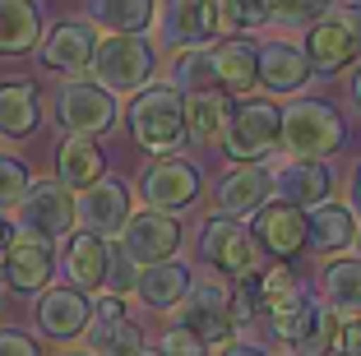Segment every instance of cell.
Listing matches in <instances>:
<instances>
[{
	"label": "cell",
	"instance_id": "9a60e30c",
	"mask_svg": "<svg viewBox=\"0 0 361 356\" xmlns=\"http://www.w3.org/2000/svg\"><path fill=\"white\" fill-rule=\"evenodd\" d=\"M250 241L274 259H292L306 245V218L292 204H259L250 222Z\"/></svg>",
	"mask_w": 361,
	"mask_h": 356
},
{
	"label": "cell",
	"instance_id": "83f0119b",
	"mask_svg": "<svg viewBox=\"0 0 361 356\" xmlns=\"http://www.w3.org/2000/svg\"><path fill=\"white\" fill-rule=\"evenodd\" d=\"M102 148L93 144L88 135H70L61 144V153H56V176H61V185H75V190H84V185H93L97 176H102Z\"/></svg>",
	"mask_w": 361,
	"mask_h": 356
},
{
	"label": "cell",
	"instance_id": "e0dca14e",
	"mask_svg": "<svg viewBox=\"0 0 361 356\" xmlns=\"http://www.w3.org/2000/svg\"><path fill=\"white\" fill-rule=\"evenodd\" d=\"M274 190L283 195V204H292V209H315V204H329L334 171L324 167V162L297 157V162H287V167L274 176Z\"/></svg>",
	"mask_w": 361,
	"mask_h": 356
},
{
	"label": "cell",
	"instance_id": "2e32d148",
	"mask_svg": "<svg viewBox=\"0 0 361 356\" xmlns=\"http://www.w3.org/2000/svg\"><path fill=\"white\" fill-rule=\"evenodd\" d=\"M88 319H93V305H88V296L79 287H51L37 301V329L51 343H75L88 329Z\"/></svg>",
	"mask_w": 361,
	"mask_h": 356
},
{
	"label": "cell",
	"instance_id": "5bb4252c",
	"mask_svg": "<svg viewBox=\"0 0 361 356\" xmlns=\"http://www.w3.org/2000/svg\"><path fill=\"white\" fill-rule=\"evenodd\" d=\"M144 204L158 213H176L185 209V204L200 200V171L190 167V162H176V157H162V162H153L149 171H144Z\"/></svg>",
	"mask_w": 361,
	"mask_h": 356
},
{
	"label": "cell",
	"instance_id": "b9f144b4",
	"mask_svg": "<svg viewBox=\"0 0 361 356\" xmlns=\"http://www.w3.org/2000/svg\"><path fill=\"white\" fill-rule=\"evenodd\" d=\"M93 319H130L126 296H102V301L93 305Z\"/></svg>",
	"mask_w": 361,
	"mask_h": 356
},
{
	"label": "cell",
	"instance_id": "4fadbf2b",
	"mask_svg": "<svg viewBox=\"0 0 361 356\" xmlns=\"http://www.w3.org/2000/svg\"><path fill=\"white\" fill-rule=\"evenodd\" d=\"M93 47H97L93 23H84V19H65V23H56V28L42 37V51H37V56H42L47 70L79 79V74L93 65Z\"/></svg>",
	"mask_w": 361,
	"mask_h": 356
},
{
	"label": "cell",
	"instance_id": "f5cc1de1",
	"mask_svg": "<svg viewBox=\"0 0 361 356\" xmlns=\"http://www.w3.org/2000/svg\"><path fill=\"white\" fill-rule=\"evenodd\" d=\"M0 296H5V287H0Z\"/></svg>",
	"mask_w": 361,
	"mask_h": 356
},
{
	"label": "cell",
	"instance_id": "484cf974",
	"mask_svg": "<svg viewBox=\"0 0 361 356\" xmlns=\"http://www.w3.org/2000/svg\"><path fill=\"white\" fill-rule=\"evenodd\" d=\"M37 121H42L37 84H0V135L23 139L37 130Z\"/></svg>",
	"mask_w": 361,
	"mask_h": 356
},
{
	"label": "cell",
	"instance_id": "44dd1931",
	"mask_svg": "<svg viewBox=\"0 0 361 356\" xmlns=\"http://www.w3.org/2000/svg\"><path fill=\"white\" fill-rule=\"evenodd\" d=\"M227 121H232V93H223V88H204L185 102V135L200 148L223 144Z\"/></svg>",
	"mask_w": 361,
	"mask_h": 356
},
{
	"label": "cell",
	"instance_id": "ee69618b",
	"mask_svg": "<svg viewBox=\"0 0 361 356\" xmlns=\"http://www.w3.org/2000/svg\"><path fill=\"white\" fill-rule=\"evenodd\" d=\"M348 209H357L361 213V162H357V167H352V180H348Z\"/></svg>",
	"mask_w": 361,
	"mask_h": 356
},
{
	"label": "cell",
	"instance_id": "836d02e7",
	"mask_svg": "<svg viewBox=\"0 0 361 356\" xmlns=\"http://www.w3.org/2000/svg\"><path fill=\"white\" fill-rule=\"evenodd\" d=\"M334 0H269V19L278 28H310L315 19L329 14Z\"/></svg>",
	"mask_w": 361,
	"mask_h": 356
},
{
	"label": "cell",
	"instance_id": "7402d4cb",
	"mask_svg": "<svg viewBox=\"0 0 361 356\" xmlns=\"http://www.w3.org/2000/svg\"><path fill=\"white\" fill-rule=\"evenodd\" d=\"M106 254H111V245H106V236H93V231H79V236H70L65 241V273H70V283L79 287V292H97L106 278Z\"/></svg>",
	"mask_w": 361,
	"mask_h": 356
},
{
	"label": "cell",
	"instance_id": "603a6c76",
	"mask_svg": "<svg viewBox=\"0 0 361 356\" xmlns=\"http://www.w3.org/2000/svg\"><path fill=\"white\" fill-rule=\"evenodd\" d=\"M190 269L185 264H171V259H162V264H149V269L139 273V283H135V292H139V301L149 305V310H176L180 301H185V292H190Z\"/></svg>",
	"mask_w": 361,
	"mask_h": 356
},
{
	"label": "cell",
	"instance_id": "d4e9b609",
	"mask_svg": "<svg viewBox=\"0 0 361 356\" xmlns=\"http://www.w3.org/2000/svg\"><path fill=\"white\" fill-rule=\"evenodd\" d=\"M42 37V14L32 0H0V56H23Z\"/></svg>",
	"mask_w": 361,
	"mask_h": 356
},
{
	"label": "cell",
	"instance_id": "4316f807",
	"mask_svg": "<svg viewBox=\"0 0 361 356\" xmlns=\"http://www.w3.org/2000/svg\"><path fill=\"white\" fill-rule=\"evenodd\" d=\"M352 236H357V218L343 204H315V213L306 218V245L319 254L352 245Z\"/></svg>",
	"mask_w": 361,
	"mask_h": 356
},
{
	"label": "cell",
	"instance_id": "7bdbcfd3",
	"mask_svg": "<svg viewBox=\"0 0 361 356\" xmlns=\"http://www.w3.org/2000/svg\"><path fill=\"white\" fill-rule=\"evenodd\" d=\"M338 347H343V356H361V319H357V324H348V329H343Z\"/></svg>",
	"mask_w": 361,
	"mask_h": 356
},
{
	"label": "cell",
	"instance_id": "8d00e7d4",
	"mask_svg": "<svg viewBox=\"0 0 361 356\" xmlns=\"http://www.w3.org/2000/svg\"><path fill=\"white\" fill-rule=\"evenodd\" d=\"M338 314L329 310V305H319L315 310V324H310V333L297 343V356H329L334 347H338Z\"/></svg>",
	"mask_w": 361,
	"mask_h": 356
},
{
	"label": "cell",
	"instance_id": "8992f818",
	"mask_svg": "<svg viewBox=\"0 0 361 356\" xmlns=\"http://www.w3.org/2000/svg\"><path fill=\"white\" fill-rule=\"evenodd\" d=\"M200 259L209 269L227 273V278H255L259 269V245L250 241V231L232 218H209L200 231Z\"/></svg>",
	"mask_w": 361,
	"mask_h": 356
},
{
	"label": "cell",
	"instance_id": "4dcf8cb0",
	"mask_svg": "<svg viewBox=\"0 0 361 356\" xmlns=\"http://www.w3.org/2000/svg\"><path fill=\"white\" fill-rule=\"evenodd\" d=\"M315 310H319V301L301 287L297 296H287L283 305H274L269 310V329H274V338H283V343H292L297 347L301 338L310 333V324H315Z\"/></svg>",
	"mask_w": 361,
	"mask_h": 356
},
{
	"label": "cell",
	"instance_id": "30bf717a",
	"mask_svg": "<svg viewBox=\"0 0 361 356\" xmlns=\"http://www.w3.org/2000/svg\"><path fill=\"white\" fill-rule=\"evenodd\" d=\"M116 236H121V250L135 264H162L180 250V222L171 213H158V209L130 213Z\"/></svg>",
	"mask_w": 361,
	"mask_h": 356
},
{
	"label": "cell",
	"instance_id": "52a82bcc",
	"mask_svg": "<svg viewBox=\"0 0 361 356\" xmlns=\"http://www.w3.org/2000/svg\"><path fill=\"white\" fill-rule=\"evenodd\" d=\"M176 324L190 329L204 343H227L236 333L232 329V292H227L218 278H204V283H190L185 301L176 305Z\"/></svg>",
	"mask_w": 361,
	"mask_h": 356
},
{
	"label": "cell",
	"instance_id": "8fae6325",
	"mask_svg": "<svg viewBox=\"0 0 361 356\" xmlns=\"http://www.w3.org/2000/svg\"><path fill=\"white\" fill-rule=\"evenodd\" d=\"M130 218V190L116 176H97L75 195V222L93 236H116Z\"/></svg>",
	"mask_w": 361,
	"mask_h": 356
},
{
	"label": "cell",
	"instance_id": "f6af8a7d",
	"mask_svg": "<svg viewBox=\"0 0 361 356\" xmlns=\"http://www.w3.org/2000/svg\"><path fill=\"white\" fill-rule=\"evenodd\" d=\"M348 19V28H352V37H357V47H361V0H352V10L343 14Z\"/></svg>",
	"mask_w": 361,
	"mask_h": 356
},
{
	"label": "cell",
	"instance_id": "d6986e66",
	"mask_svg": "<svg viewBox=\"0 0 361 356\" xmlns=\"http://www.w3.org/2000/svg\"><path fill=\"white\" fill-rule=\"evenodd\" d=\"M269 190H274V176H269L264 167H255V162H245V167L227 171V176L218 180L213 200H218L223 218H245V213H255L259 204L269 200Z\"/></svg>",
	"mask_w": 361,
	"mask_h": 356
},
{
	"label": "cell",
	"instance_id": "3957f363",
	"mask_svg": "<svg viewBox=\"0 0 361 356\" xmlns=\"http://www.w3.org/2000/svg\"><path fill=\"white\" fill-rule=\"evenodd\" d=\"M88 70L97 74V84L106 93H139L149 88L153 79V47L139 37V32H111L93 47V65Z\"/></svg>",
	"mask_w": 361,
	"mask_h": 356
},
{
	"label": "cell",
	"instance_id": "ba28073f",
	"mask_svg": "<svg viewBox=\"0 0 361 356\" xmlns=\"http://www.w3.org/2000/svg\"><path fill=\"white\" fill-rule=\"evenodd\" d=\"M56 121H61L70 135H102V130L116 125V97L106 93L102 84H88V79H70L56 93Z\"/></svg>",
	"mask_w": 361,
	"mask_h": 356
},
{
	"label": "cell",
	"instance_id": "ffe728a7",
	"mask_svg": "<svg viewBox=\"0 0 361 356\" xmlns=\"http://www.w3.org/2000/svg\"><path fill=\"white\" fill-rule=\"evenodd\" d=\"M259 84L269 93H301L310 84V61L292 42H264L259 47Z\"/></svg>",
	"mask_w": 361,
	"mask_h": 356
},
{
	"label": "cell",
	"instance_id": "e575fe53",
	"mask_svg": "<svg viewBox=\"0 0 361 356\" xmlns=\"http://www.w3.org/2000/svg\"><path fill=\"white\" fill-rule=\"evenodd\" d=\"M213 5H218V28L250 32L269 23V0H213Z\"/></svg>",
	"mask_w": 361,
	"mask_h": 356
},
{
	"label": "cell",
	"instance_id": "5b68a950",
	"mask_svg": "<svg viewBox=\"0 0 361 356\" xmlns=\"http://www.w3.org/2000/svg\"><path fill=\"white\" fill-rule=\"evenodd\" d=\"M278 130H283V111L274 102H245L241 111L232 106L223 148L232 162H259L278 148Z\"/></svg>",
	"mask_w": 361,
	"mask_h": 356
},
{
	"label": "cell",
	"instance_id": "ab89813d",
	"mask_svg": "<svg viewBox=\"0 0 361 356\" xmlns=\"http://www.w3.org/2000/svg\"><path fill=\"white\" fill-rule=\"evenodd\" d=\"M162 356H209V343H204V338H195L190 329H167V333H162V347H158Z\"/></svg>",
	"mask_w": 361,
	"mask_h": 356
},
{
	"label": "cell",
	"instance_id": "277c9868",
	"mask_svg": "<svg viewBox=\"0 0 361 356\" xmlns=\"http://www.w3.org/2000/svg\"><path fill=\"white\" fill-rule=\"evenodd\" d=\"M14 227L32 241H65L75 227V195L61 180H28L23 200L14 204Z\"/></svg>",
	"mask_w": 361,
	"mask_h": 356
},
{
	"label": "cell",
	"instance_id": "f1b7e54d",
	"mask_svg": "<svg viewBox=\"0 0 361 356\" xmlns=\"http://www.w3.org/2000/svg\"><path fill=\"white\" fill-rule=\"evenodd\" d=\"M319 287H324V305L334 314H361V259H334L319 273Z\"/></svg>",
	"mask_w": 361,
	"mask_h": 356
},
{
	"label": "cell",
	"instance_id": "f546056e",
	"mask_svg": "<svg viewBox=\"0 0 361 356\" xmlns=\"http://www.w3.org/2000/svg\"><path fill=\"white\" fill-rule=\"evenodd\" d=\"M153 0H88V19L106 32H144L153 23Z\"/></svg>",
	"mask_w": 361,
	"mask_h": 356
},
{
	"label": "cell",
	"instance_id": "816d5d0a",
	"mask_svg": "<svg viewBox=\"0 0 361 356\" xmlns=\"http://www.w3.org/2000/svg\"><path fill=\"white\" fill-rule=\"evenodd\" d=\"M65 356H88V352H65Z\"/></svg>",
	"mask_w": 361,
	"mask_h": 356
},
{
	"label": "cell",
	"instance_id": "7c38bea8",
	"mask_svg": "<svg viewBox=\"0 0 361 356\" xmlns=\"http://www.w3.org/2000/svg\"><path fill=\"white\" fill-rule=\"evenodd\" d=\"M301 51H306V61H310V74H324V79H329V74L348 70L361 47H357V37H352L343 14H324V19H315L306 28V47H301Z\"/></svg>",
	"mask_w": 361,
	"mask_h": 356
},
{
	"label": "cell",
	"instance_id": "f907efd6",
	"mask_svg": "<svg viewBox=\"0 0 361 356\" xmlns=\"http://www.w3.org/2000/svg\"><path fill=\"white\" fill-rule=\"evenodd\" d=\"M352 241H357V259H361V227H357V236H352Z\"/></svg>",
	"mask_w": 361,
	"mask_h": 356
},
{
	"label": "cell",
	"instance_id": "1f68e13d",
	"mask_svg": "<svg viewBox=\"0 0 361 356\" xmlns=\"http://www.w3.org/2000/svg\"><path fill=\"white\" fill-rule=\"evenodd\" d=\"M218 84V74H213V51L209 47H185V51L171 61V88L176 93H204V88Z\"/></svg>",
	"mask_w": 361,
	"mask_h": 356
},
{
	"label": "cell",
	"instance_id": "d590c367",
	"mask_svg": "<svg viewBox=\"0 0 361 356\" xmlns=\"http://www.w3.org/2000/svg\"><path fill=\"white\" fill-rule=\"evenodd\" d=\"M297 292H301L297 273L287 269V264H278V269H269L264 278H259V287H255V292H250V296H255V301H259V310L269 314V310H274V305H283L287 296H297Z\"/></svg>",
	"mask_w": 361,
	"mask_h": 356
},
{
	"label": "cell",
	"instance_id": "ac0fdd59",
	"mask_svg": "<svg viewBox=\"0 0 361 356\" xmlns=\"http://www.w3.org/2000/svg\"><path fill=\"white\" fill-rule=\"evenodd\" d=\"M56 273V254L47 241H32V236H19L14 245H5V283L14 292H42Z\"/></svg>",
	"mask_w": 361,
	"mask_h": 356
},
{
	"label": "cell",
	"instance_id": "7dc6e473",
	"mask_svg": "<svg viewBox=\"0 0 361 356\" xmlns=\"http://www.w3.org/2000/svg\"><path fill=\"white\" fill-rule=\"evenodd\" d=\"M10 236H14V222H5V218H0V250L10 245Z\"/></svg>",
	"mask_w": 361,
	"mask_h": 356
},
{
	"label": "cell",
	"instance_id": "681fc988",
	"mask_svg": "<svg viewBox=\"0 0 361 356\" xmlns=\"http://www.w3.org/2000/svg\"><path fill=\"white\" fill-rule=\"evenodd\" d=\"M126 356H162L158 347H135V352H126Z\"/></svg>",
	"mask_w": 361,
	"mask_h": 356
},
{
	"label": "cell",
	"instance_id": "6da1fadb",
	"mask_svg": "<svg viewBox=\"0 0 361 356\" xmlns=\"http://www.w3.org/2000/svg\"><path fill=\"white\" fill-rule=\"evenodd\" d=\"M130 135H135V144L144 153L171 157L180 148V139H185V97L171 84L139 88L135 102H130Z\"/></svg>",
	"mask_w": 361,
	"mask_h": 356
},
{
	"label": "cell",
	"instance_id": "f35d334b",
	"mask_svg": "<svg viewBox=\"0 0 361 356\" xmlns=\"http://www.w3.org/2000/svg\"><path fill=\"white\" fill-rule=\"evenodd\" d=\"M135 283H139V264L130 259L126 250H111V254H106L102 287H111V296H130V292H135Z\"/></svg>",
	"mask_w": 361,
	"mask_h": 356
},
{
	"label": "cell",
	"instance_id": "d6a6232c",
	"mask_svg": "<svg viewBox=\"0 0 361 356\" xmlns=\"http://www.w3.org/2000/svg\"><path fill=\"white\" fill-rule=\"evenodd\" d=\"M88 324H93V329H84L88 356H126L135 347H144V338H139V329L130 319H88Z\"/></svg>",
	"mask_w": 361,
	"mask_h": 356
},
{
	"label": "cell",
	"instance_id": "60d3db41",
	"mask_svg": "<svg viewBox=\"0 0 361 356\" xmlns=\"http://www.w3.org/2000/svg\"><path fill=\"white\" fill-rule=\"evenodd\" d=\"M0 356H37V343L19 329H0Z\"/></svg>",
	"mask_w": 361,
	"mask_h": 356
},
{
	"label": "cell",
	"instance_id": "7a4b0ae2",
	"mask_svg": "<svg viewBox=\"0 0 361 356\" xmlns=\"http://www.w3.org/2000/svg\"><path fill=\"white\" fill-rule=\"evenodd\" d=\"M278 139H283V148L292 157H310V162H319V157H329L334 148H343L348 125H343V116L334 111L329 102H310V97H301V102H292L283 111V130H278Z\"/></svg>",
	"mask_w": 361,
	"mask_h": 356
},
{
	"label": "cell",
	"instance_id": "74e56055",
	"mask_svg": "<svg viewBox=\"0 0 361 356\" xmlns=\"http://www.w3.org/2000/svg\"><path fill=\"white\" fill-rule=\"evenodd\" d=\"M28 167H23L19 157L0 153V209H14V204L23 200V190H28Z\"/></svg>",
	"mask_w": 361,
	"mask_h": 356
},
{
	"label": "cell",
	"instance_id": "c3c4849f",
	"mask_svg": "<svg viewBox=\"0 0 361 356\" xmlns=\"http://www.w3.org/2000/svg\"><path fill=\"white\" fill-rule=\"evenodd\" d=\"M352 97H357V106H361V65H357V74H352Z\"/></svg>",
	"mask_w": 361,
	"mask_h": 356
},
{
	"label": "cell",
	"instance_id": "bcb514c9",
	"mask_svg": "<svg viewBox=\"0 0 361 356\" xmlns=\"http://www.w3.org/2000/svg\"><path fill=\"white\" fill-rule=\"evenodd\" d=\"M223 356H264V352H259V347H250V343H232Z\"/></svg>",
	"mask_w": 361,
	"mask_h": 356
},
{
	"label": "cell",
	"instance_id": "9c48e42d",
	"mask_svg": "<svg viewBox=\"0 0 361 356\" xmlns=\"http://www.w3.org/2000/svg\"><path fill=\"white\" fill-rule=\"evenodd\" d=\"M153 19H158L162 47H176V51L209 47L213 32H218V5L213 0H162Z\"/></svg>",
	"mask_w": 361,
	"mask_h": 356
},
{
	"label": "cell",
	"instance_id": "cb8c5ba5",
	"mask_svg": "<svg viewBox=\"0 0 361 356\" xmlns=\"http://www.w3.org/2000/svg\"><path fill=\"white\" fill-rule=\"evenodd\" d=\"M213 74H218V84L223 93H250L259 84V47L245 42V37H232L213 51Z\"/></svg>",
	"mask_w": 361,
	"mask_h": 356
}]
</instances>
